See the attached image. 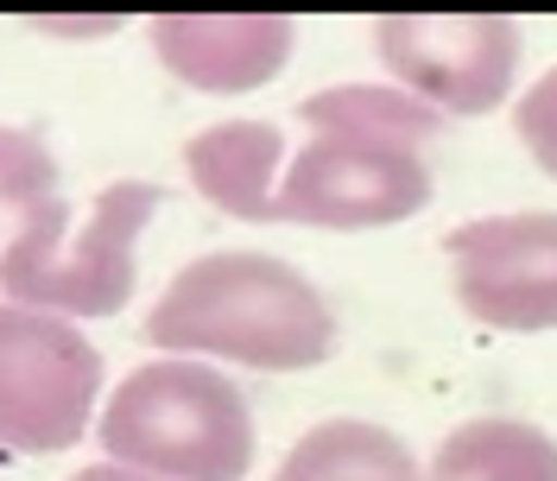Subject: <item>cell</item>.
Returning a JSON list of instances; mask_svg holds the SVG:
<instances>
[{"instance_id": "6da1fadb", "label": "cell", "mask_w": 557, "mask_h": 481, "mask_svg": "<svg viewBox=\"0 0 557 481\" xmlns=\"http://www.w3.org/2000/svg\"><path fill=\"white\" fill-rule=\"evenodd\" d=\"M146 343L184 361H242L260 374H298L336 348V310L278 254H203L159 292Z\"/></svg>"}, {"instance_id": "7a4b0ae2", "label": "cell", "mask_w": 557, "mask_h": 481, "mask_svg": "<svg viewBox=\"0 0 557 481\" xmlns=\"http://www.w3.org/2000/svg\"><path fill=\"white\" fill-rule=\"evenodd\" d=\"M108 462L152 481H247L253 469V412L247 393L209 361H146L102 406Z\"/></svg>"}, {"instance_id": "3957f363", "label": "cell", "mask_w": 557, "mask_h": 481, "mask_svg": "<svg viewBox=\"0 0 557 481\" xmlns=\"http://www.w3.org/2000/svg\"><path fill=\"white\" fill-rule=\"evenodd\" d=\"M165 190L121 177L96 190V203L70 215L64 197L38 203L0 247V292L7 305L45 317H114L134 298V247L139 229L159 215Z\"/></svg>"}, {"instance_id": "277c9868", "label": "cell", "mask_w": 557, "mask_h": 481, "mask_svg": "<svg viewBox=\"0 0 557 481\" xmlns=\"http://www.w3.org/2000/svg\"><path fill=\"white\" fill-rule=\"evenodd\" d=\"M102 399V348L70 317L0 305V444L26 456L70 449Z\"/></svg>"}, {"instance_id": "5b68a950", "label": "cell", "mask_w": 557, "mask_h": 481, "mask_svg": "<svg viewBox=\"0 0 557 481\" xmlns=\"http://www.w3.org/2000/svg\"><path fill=\"white\" fill-rule=\"evenodd\" d=\"M431 203V165L418 146L355 134H311L278 172L273 215L305 229H386Z\"/></svg>"}, {"instance_id": "8992f818", "label": "cell", "mask_w": 557, "mask_h": 481, "mask_svg": "<svg viewBox=\"0 0 557 481\" xmlns=\"http://www.w3.org/2000/svg\"><path fill=\"white\" fill-rule=\"evenodd\" d=\"M374 51L399 76V89L418 96L424 108H437V114H487V108L507 102V89L520 76L525 38L500 13H469V20L393 13V20H374Z\"/></svg>"}, {"instance_id": "52a82bcc", "label": "cell", "mask_w": 557, "mask_h": 481, "mask_svg": "<svg viewBox=\"0 0 557 481\" xmlns=\"http://www.w3.org/2000/svg\"><path fill=\"white\" fill-rule=\"evenodd\" d=\"M456 273V305L487 330L539 336L557 330V215H482L444 240Z\"/></svg>"}, {"instance_id": "ba28073f", "label": "cell", "mask_w": 557, "mask_h": 481, "mask_svg": "<svg viewBox=\"0 0 557 481\" xmlns=\"http://www.w3.org/2000/svg\"><path fill=\"white\" fill-rule=\"evenodd\" d=\"M292 38L298 20L285 13H159L152 58L203 96H242L285 70Z\"/></svg>"}, {"instance_id": "9c48e42d", "label": "cell", "mask_w": 557, "mask_h": 481, "mask_svg": "<svg viewBox=\"0 0 557 481\" xmlns=\"http://www.w3.org/2000/svg\"><path fill=\"white\" fill-rule=\"evenodd\" d=\"M278 152H285L278 121H222V127H203L184 146V172H190V184L222 215H235V222H278L273 215Z\"/></svg>"}, {"instance_id": "30bf717a", "label": "cell", "mask_w": 557, "mask_h": 481, "mask_svg": "<svg viewBox=\"0 0 557 481\" xmlns=\"http://www.w3.org/2000/svg\"><path fill=\"white\" fill-rule=\"evenodd\" d=\"M273 481H424L406 437L368 418H323L285 449Z\"/></svg>"}, {"instance_id": "8fae6325", "label": "cell", "mask_w": 557, "mask_h": 481, "mask_svg": "<svg viewBox=\"0 0 557 481\" xmlns=\"http://www.w3.org/2000/svg\"><path fill=\"white\" fill-rule=\"evenodd\" d=\"M424 481H557V437L520 418H469L437 444Z\"/></svg>"}, {"instance_id": "7c38bea8", "label": "cell", "mask_w": 557, "mask_h": 481, "mask_svg": "<svg viewBox=\"0 0 557 481\" xmlns=\"http://www.w3.org/2000/svg\"><path fill=\"white\" fill-rule=\"evenodd\" d=\"M311 134H355V139H393V146H418L444 127L437 108H424L418 96H406L399 83H336L317 89L311 102L298 108Z\"/></svg>"}, {"instance_id": "4fadbf2b", "label": "cell", "mask_w": 557, "mask_h": 481, "mask_svg": "<svg viewBox=\"0 0 557 481\" xmlns=\"http://www.w3.org/2000/svg\"><path fill=\"white\" fill-rule=\"evenodd\" d=\"M51 197H64L51 146L33 127H0V222H26Z\"/></svg>"}, {"instance_id": "5bb4252c", "label": "cell", "mask_w": 557, "mask_h": 481, "mask_svg": "<svg viewBox=\"0 0 557 481\" xmlns=\"http://www.w3.org/2000/svg\"><path fill=\"white\" fill-rule=\"evenodd\" d=\"M513 127H520L525 152H532V159L557 177V64L520 96V108H513Z\"/></svg>"}, {"instance_id": "9a60e30c", "label": "cell", "mask_w": 557, "mask_h": 481, "mask_svg": "<svg viewBox=\"0 0 557 481\" xmlns=\"http://www.w3.org/2000/svg\"><path fill=\"white\" fill-rule=\"evenodd\" d=\"M70 481H152V476H139V469H121V462H89V469H76Z\"/></svg>"}, {"instance_id": "2e32d148", "label": "cell", "mask_w": 557, "mask_h": 481, "mask_svg": "<svg viewBox=\"0 0 557 481\" xmlns=\"http://www.w3.org/2000/svg\"><path fill=\"white\" fill-rule=\"evenodd\" d=\"M33 26H45V33H114L121 20H33Z\"/></svg>"}]
</instances>
